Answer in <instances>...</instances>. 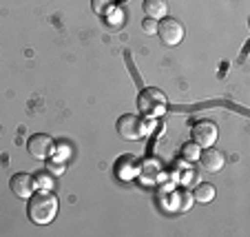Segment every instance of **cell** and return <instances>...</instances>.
Here are the masks:
<instances>
[{"instance_id": "cell-1", "label": "cell", "mask_w": 250, "mask_h": 237, "mask_svg": "<svg viewBox=\"0 0 250 237\" xmlns=\"http://www.w3.org/2000/svg\"><path fill=\"white\" fill-rule=\"evenodd\" d=\"M58 197L51 193V189H38L29 195L27 202V215L33 224L38 226H47L56 219L58 215Z\"/></svg>"}, {"instance_id": "cell-2", "label": "cell", "mask_w": 250, "mask_h": 237, "mask_svg": "<svg viewBox=\"0 0 250 237\" xmlns=\"http://www.w3.org/2000/svg\"><path fill=\"white\" fill-rule=\"evenodd\" d=\"M168 107L166 102V95L162 93V89L157 86H148V89H142L140 95H137V109H140L142 115H146V118H157L162 115Z\"/></svg>"}, {"instance_id": "cell-3", "label": "cell", "mask_w": 250, "mask_h": 237, "mask_svg": "<svg viewBox=\"0 0 250 237\" xmlns=\"http://www.w3.org/2000/svg\"><path fill=\"white\" fill-rule=\"evenodd\" d=\"M157 36L162 38V43L166 47H177L184 40V24L175 18H162L157 20Z\"/></svg>"}, {"instance_id": "cell-4", "label": "cell", "mask_w": 250, "mask_h": 237, "mask_svg": "<svg viewBox=\"0 0 250 237\" xmlns=\"http://www.w3.org/2000/svg\"><path fill=\"white\" fill-rule=\"evenodd\" d=\"M115 129H118L120 138L126 140V142L142 140L144 138V133H146V129H144V120L137 118V115H133V113L122 115V118L118 120V124H115Z\"/></svg>"}, {"instance_id": "cell-5", "label": "cell", "mask_w": 250, "mask_h": 237, "mask_svg": "<svg viewBox=\"0 0 250 237\" xmlns=\"http://www.w3.org/2000/svg\"><path fill=\"white\" fill-rule=\"evenodd\" d=\"M27 151L36 160H47V157H51L56 153V140L51 135H47V133H36V135L29 138Z\"/></svg>"}, {"instance_id": "cell-6", "label": "cell", "mask_w": 250, "mask_h": 237, "mask_svg": "<svg viewBox=\"0 0 250 237\" xmlns=\"http://www.w3.org/2000/svg\"><path fill=\"white\" fill-rule=\"evenodd\" d=\"M190 135H193V142L197 144L199 149H208L217 142L219 131H217V124L215 122H210V120H199V122L193 124Z\"/></svg>"}, {"instance_id": "cell-7", "label": "cell", "mask_w": 250, "mask_h": 237, "mask_svg": "<svg viewBox=\"0 0 250 237\" xmlns=\"http://www.w3.org/2000/svg\"><path fill=\"white\" fill-rule=\"evenodd\" d=\"M199 166H202L206 173H217L224 169V164H226V157H224L222 151H217V149L208 147L204 153H199Z\"/></svg>"}, {"instance_id": "cell-8", "label": "cell", "mask_w": 250, "mask_h": 237, "mask_svg": "<svg viewBox=\"0 0 250 237\" xmlns=\"http://www.w3.org/2000/svg\"><path fill=\"white\" fill-rule=\"evenodd\" d=\"M9 189L16 197L20 199H29V195L36 191V184H33V175L29 173H16L9 180Z\"/></svg>"}, {"instance_id": "cell-9", "label": "cell", "mask_w": 250, "mask_h": 237, "mask_svg": "<svg viewBox=\"0 0 250 237\" xmlns=\"http://www.w3.org/2000/svg\"><path fill=\"white\" fill-rule=\"evenodd\" d=\"M144 14L153 20H162L168 14V5L166 0H144Z\"/></svg>"}, {"instance_id": "cell-10", "label": "cell", "mask_w": 250, "mask_h": 237, "mask_svg": "<svg viewBox=\"0 0 250 237\" xmlns=\"http://www.w3.org/2000/svg\"><path fill=\"white\" fill-rule=\"evenodd\" d=\"M215 195H217L215 186H212L210 182H202V184H197V189H195L193 199L195 202H199V204H208V202L215 199Z\"/></svg>"}, {"instance_id": "cell-11", "label": "cell", "mask_w": 250, "mask_h": 237, "mask_svg": "<svg viewBox=\"0 0 250 237\" xmlns=\"http://www.w3.org/2000/svg\"><path fill=\"white\" fill-rule=\"evenodd\" d=\"M47 171L51 173L53 177H60L62 173L66 171V162L62 160V157H47Z\"/></svg>"}, {"instance_id": "cell-12", "label": "cell", "mask_w": 250, "mask_h": 237, "mask_svg": "<svg viewBox=\"0 0 250 237\" xmlns=\"http://www.w3.org/2000/svg\"><path fill=\"white\" fill-rule=\"evenodd\" d=\"M199 153H202V149H199L195 142H186L184 147H182V157H184L186 162H197Z\"/></svg>"}, {"instance_id": "cell-13", "label": "cell", "mask_w": 250, "mask_h": 237, "mask_svg": "<svg viewBox=\"0 0 250 237\" xmlns=\"http://www.w3.org/2000/svg\"><path fill=\"white\" fill-rule=\"evenodd\" d=\"M51 173L47 171V169H44V171H40V173H36V175H33V184H36V189H51Z\"/></svg>"}, {"instance_id": "cell-14", "label": "cell", "mask_w": 250, "mask_h": 237, "mask_svg": "<svg viewBox=\"0 0 250 237\" xmlns=\"http://www.w3.org/2000/svg\"><path fill=\"white\" fill-rule=\"evenodd\" d=\"M113 2L115 0H91V7H93V11L98 16H102V14H106V11L113 7Z\"/></svg>"}, {"instance_id": "cell-15", "label": "cell", "mask_w": 250, "mask_h": 237, "mask_svg": "<svg viewBox=\"0 0 250 237\" xmlns=\"http://www.w3.org/2000/svg\"><path fill=\"white\" fill-rule=\"evenodd\" d=\"M180 199H182V204H180V213H186V211L190 209V206H193V193H188V191H180Z\"/></svg>"}, {"instance_id": "cell-16", "label": "cell", "mask_w": 250, "mask_h": 237, "mask_svg": "<svg viewBox=\"0 0 250 237\" xmlns=\"http://www.w3.org/2000/svg\"><path fill=\"white\" fill-rule=\"evenodd\" d=\"M142 29H144V33H148V36H153V33H157V20L146 18V20H144V22H142Z\"/></svg>"}]
</instances>
